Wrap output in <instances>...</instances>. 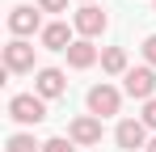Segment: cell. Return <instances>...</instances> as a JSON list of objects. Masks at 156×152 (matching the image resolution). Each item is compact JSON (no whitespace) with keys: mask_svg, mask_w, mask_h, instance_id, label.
<instances>
[{"mask_svg":"<svg viewBox=\"0 0 156 152\" xmlns=\"http://www.w3.org/2000/svg\"><path fill=\"white\" fill-rule=\"evenodd\" d=\"M42 152H72V144H68V139H47Z\"/></svg>","mask_w":156,"mask_h":152,"instance_id":"obj_15","label":"cell"},{"mask_svg":"<svg viewBox=\"0 0 156 152\" xmlns=\"http://www.w3.org/2000/svg\"><path fill=\"white\" fill-rule=\"evenodd\" d=\"M38 9H42V13H63L68 0H38Z\"/></svg>","mask_w":156,"mask_h":152,"instance_id":"obj_14","label":"cell"},{"mask_svg":"<svg viewBox=\"0 0 156 152\" xmlns=\"http://www.w3.org/2000/svg\"><path fill=\"white\" fill-rule=\"evenodd\" d=\"M72 21H76V30L84 34V38H97V34L105 30V13L97 9V4H84V9H80Z\"/></svg>","mask_w":156,"mask_h":152,"instance_id":"obj_5","label":"cell"},{"mask_svg":"<svg viewBox=\"0 0 156 152\" xmlns=\"http://www.w3.org/2000/svg\"><path fill=\"white\" fill-rule=\"evenodd\" d=\"M9 118H17V123H42L47 118V106H42V97H34V93H17V97L9 101Z\"/></svg>","mask_w":156,"mask_h":152,"instance_id":"obj_1","label":"cell"},{"mask_svg":"<svg viewBox=\"0 0 156 152\" xmlns=\"http://www.w3.org/2000/svg\"><path fill=\"white\" fill-rule=\"evenodd\" d=\"M122 80H127L131 97H139V101H152L156 97V72H152V68H131Z\"/></svg>","mask_w":156,"mask_h":152,"instance_id":"obj_3","label":"cell"},{"mask_svg":"<svg viewBox=\"0 0 156 152\" xmlns=\"http://www.w3.org/2000/svg\"><path fill=\"white\" fill-rule=\"evenodd\" d=\"M4 68H9V72H30V68H34V47L21 42V38H13V42L4 47Z\"/></svg>","mask_w":156,"mask_h":152,"instance_id":"obj_4","label":"cell"},{"mask_svg":"<svg viewBox=\"0 0 156 152\" xmlns=\"http://www.w3.org/2000/svg\"><path fill=\"white\" fill-rule=\"evenodd\" d=\"M9 152H42V144H34V135H9Z\"/></svg>","mask_w":156,"mask_h":152,"instance_id":"obj_13","label":"cell"},{"mask_svg":"<svg viewBox=\"0 0 156 152\" xmlns=\"http://www.w3.org/2000/svg\"><path fill=\"white\" fill-rule=\"evenodd\" d=\"M42 47H47V51H68V47H72V30H68L63 21L47 25V30H42Z\"/></svg>","mask_w":156,"mask_h":152,"instance_id":"obj_11","label":"cell"},{"mask_svg":"<svg viewBox=\"0 0 156 152\" xmlns=\"http://www.w3.org/2000/svg\"><path fill=\"white\" fill-rule=\"evenodd\" d=\"M144 127H156V97L144 106Z\"/></svg>","mask_w":156,"mask_h":152,"instance_id":"obj_16","label":"cell"},{"mask_svg":"<svg viewBox=\"0 0 156 152\" xmlns=\"http://www.w3.org/2000/svg\"><path fill=\"white\" fill-rule=\"evenodd\" d=\"M118 106H122V97H118L114 85H93V89H89V114H93V118L118 114Z\"/></svg>","mask_w":156,"mask_h":152,"instance_id":"obj_2","label":"cell"},{"mask_svg":"<svg viewBox=\"0 0 156 152\" xmlns=\"http://www.w3.org/2000/svg\"><path fill=\"white\" fill-rule=\"evenodd\" d=\"M101 68H105V72H131V68H127V51H122V47L101 51Z\"/></svg>","mask_w":156,"mask_h":152,"instance_id":"obj_12","label":"cell"},{"mask_svg":"<svg viewBox=\"0 0 156 152\" xmlns=\"http://www.w3.org/2000/svg\"><path fill=\"white\" fill-rule=\"evenodd\" d=\"M144 55H148V63L156 68V34H152V38H144Z\"/></svg>","mask_w":156,"mask_h":152,"instance_id":"obj_17","label":"cell"},{"mask_svg":"<svg viewBox=\"0 0 156 152\" xmlns=\"http://www.w3.org/2000/svg\"><path fill=\"white\" fill-rule=\"evenodd\" d=\"M9 30H13V34H34V30H38V13H34L30 4H17V9L9 13Z\"/></svg>","mask_w":156,"mask_h":152,"instance_id":"obj_9","label":"cell"},{"mask_svg":"<svg viewBox=\"0 0 156 152\" xmlns=\"http://www.w3.org/2000/svg\"><path fill=\"white\" fill-rule=\"evenodd\" d=\"M114 139H118L122 148H148V127H144V123H135V118H127V123H118Z\"/></svg>","mask_w":156,"mask_h":152,"instance_id":"obj_7","label":"cell"},{"mask_svg":"<svg viewBox=\"0 0 156 152\" xmlns=\"http://www.w3.org/2000/svg\"><path fill=\"white\" fill-rule=\"evenodd\" d=\"M68 63H72V68H93V63H97V47H93L89 38H76V42L68 47Z\"/></svg>","mask_w":156,"mask_h":152,"instance_id":"obj_10","label":"cell"},{"mask_svg":"<svg viewBox=\"0 0 156 152\" xmlns=\"http://www.w3.org/2000/svg\"><path fill=\"white\" fill-rule=\"evenodd\" d=\"M148 152H156V139H148Z\"/></svg>","mask_w":156,"mask_h":152,"instance_id":"obj_18","label":"cell"},{"mask_svg":"<svg viewBox=\"0 0 156 152\" xmlns=\"http://www.w3.org/2000/svg\"><path fill=\"white\" fill-rule=\"evenodd\" d=\"M76 144H101V118H93V114H80L76 123H72V131H68Z\"/></svg>","mask_w":156,"mask_h":152,"instance_id":"obj_6","label":"cell"},{"mask_svg":"<svg viewBox=\"0 0 156 152\" xmlns=\"http://www.w3.org/2000/svg\"><path fill=\"white\" fill-rule=\"evenodd\" d=\"M63 89H68V80H63L59 68H42L38 72V97H59Z\"/></svg>","mask_w":156,"mask_h":152,"instance_id":"obj_8","label":"cell"}]
</instances>
